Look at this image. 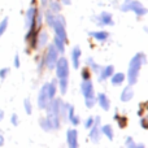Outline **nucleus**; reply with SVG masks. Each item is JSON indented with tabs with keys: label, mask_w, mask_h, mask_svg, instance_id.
I'll return each instance as SVG.
<instances>
[{
	"label": "nucleus",
	"mask_w": 148,
	"mask_h": 148,
	"mask_svg": "<svg viewBox=\"0 0 148 148\" xmlns=\"http://www.w3.org/2000/svg\"><path fill=\"white\" fill-rule=\"evenodd\" d=\"M8 17H4L3 18V21L0 22V36L3 35V34L5 33V30H7V27H8Z\"/></svg>",
	"instance_id": "7c9ffc66"
},
{
	"label": "nucleus",
	"mask_w": 148,
	"mask_h": 148,
	"mask_svg": "<svg viewBox=\"0 0 148 148\" xmlns=\"http://www.w3.org/2000/svg\"><path fill=\"white\" fill-rule=\"evenodd\" d=\"M113 118H114V121H117L118 126H120L121 129H125L126 126H127V117H125V116H120L118 113H116Z\"/></svg>",
	"instance_id": "b1692460"
},
{
	"label": "nucleus",
	"mask_w": 148,
	"mask_h": 148,
	"mask_svg": "<svg viewBox=\"0 0 148 148\" xmlns=\"http://www.w3.org/2000/svg\"><path fill=\"white\" fill-rule=\"evenodd\" d=\"M3 144H4V136L0 134V147H3Z\"/></svg>",
	"instance_id": "a19ab883"
},
{
	"label": "nucleus",
	"mask_w": 148,
	"mask_h": 148,
	"mask_svg": "<svg viewBox=\"0 0 148 148\" xmlns=\"http://www.w3.org/2000/svg\"><path fill=\"white\" fill-rule=\"evenodd\" d=\"M47 43H48V34H47V31L38 33V36H36V47L43 48L44 46H47Z\"/></svg>",
	"instance_id": "a211bd4d"
},
{
	"label": "nucleus",
	"mask_w": 148,
	"mask_h": 148,
	"mask_svg": "<svg viewBox=\"0 0 148 148\" xmlns=\"http://www.w3.org/2000/svg\"><path fill=\"white\" fill-rule=\"evenodd\" d=\"M44 18H46V22H47V25H48V26H51V27H52V25H53L55 20H56V16H55L53 13L51 12V10H47V12L44 13Z\"/></svg>",
	"instance_id": "bb28decb"
},
{
	"label": "nucleus",
	"mask_w": 148,
	"mask_h": 148,
	"mask_svg": "<svg viewBox=\"0 0 148 148\" xmlns=\"http://www.w3.org/2000/svg\"><path fill=\"white\" fill-rule=\"evenodd\" d=\"M47 7H49L48 10H51L53 14H57L59 12H61V3L59 0H51V1H48Z\"/></svg>",
	"instance_id": "412c9836"
},
{
	"label": "nucleus",
	"mask_w": 148,
	"mask_h": 148,
	"mask_svg": "<svg viewBox=\"0 0 148 148\" xmlns=\"http://www.w3.org/2000/svg\"><path fill=\"white\" fill-rule=\"evenodd\" d=\"M125 146H126V148H146V144L144 143H136L131 136H127V138H126Z\"/></svg>",
	"instance_id": "4be33fe9"
},
{
	"label": "nucleus",
	"mask_w": 148,
	"mask_h": 148,
	"mask_svg": "<svg viewBox=\"0 0 148 148\" xmlns=\"http://www.w3.org/2000/svg\"><path fill=\"white\" fill-rule=\"evenodd\" d=\"M66 144L68 148H78V131L77 129H68L66 131Z\"/></svg>",
	"instance_id": "9b49d317"
},
{
	"label": "nucleus",
	"mask_w": 148,
	"mask_h": 148,
	"mask_svg": "<svg viewBox=\"0 0 148 148\" xmlns=\"http://www.w3.org/2000/svg\"><path fill=\"white\" fill-rule=\"evenodd\" d=\"M57 87L60 88L61 95H65L68 91V79H57Z\"/></svg>",
	"instance_id": "a878e982"
},
{
	"label": "nucleus",
	"mask_w": 148,
	"mask_h": 148,
	"mask_svg": "<svg viewBox=\"0 0 148 148\" xmlns=\"http://www.w3.org/2000/svg\"><path fill=\"white\" fill-rule=\"evenodd\" d=\"M48 1H49V0H40V5H42V8H46L47 5H48Z\"/></svg>",
	"instance_id": "58836bf2"
},
{
	"label": "nucleus",
	"mask_w": 148,
	"mask_h": 148,
	"mask_svg": "<svg viewBox=\"0 0 148 148\" xmlns=\"http://www.w3.org/2000/svg\"><path fill=\"white\" fill-rule=\"evenodd\" d=\"M146 64H147L146 53L139 52L135 56H133V59L130 60V64H129V69H127V82L130 86H134V84L138 82L140 69H142V66Z\"/></svg>",
	"instance_id": "f257e3e1"
},
{
	"label": "nucleus",
	"mask_w": 148,
	"mask_h": 148,
	"mask_svg": "<svg viewBox=\"0 0 148 148\" xmlns=\"http://www.w3.org/2000/svg\"><path fill=\"white\" fill-rule=\"evenodd\" d=\"M81 56H82L81 47L79 46L73 47V49H72V65H73L74 69H78L79 65H81Z\"/></svg>",
	"instance_id": "ddd939ff"
},
{
	"label": "nucleus",
	"mask_w": 148,
	"mask_h": 148,
	"mask_svg": "<svg viewBox=\"0 0 148 148\" xmlns=\"http://www.w3.org/2000/svg\"><path fill=\"white\" fill-rule=\"evenodd\" d=\"M53 46H55V48L59 51L60 55L65 52V42L61 40V39H59V38H56V36H55V39H53Z\"/></svg>",
	"instance_id": "5701e85b"
},
{
	"label": "nucleus",
	"mask_w": 148,
	"mask_h": 148,
	"mask_svg": "<svg viewBox=\"0 0 148 148\" xmlns=\"http://www.w3.org/2000/svg\"><path fill=\"white\" fill-rule=\"evenodd\" d=\"M140 126H142V129H144V130H147L148 129V123H147V118L146 117L140 118Z\"/></svg>",
	"instance_id": "c9c22d12"
},
{
	"label": "nucleus",
	"mask_w": 148,
	"mask_h": 148,
	"mask_svg": "<svg viewBox=\"0 0 148 148\" xmlns=\"http://www.w3.org/2000/svg\"><path fill=\"white\" fill-rule=\"evenodd\" d=\"M81 91L84 97V104H86V107L88 108V109L94 108V105L96 104V96H95V88H94V84H92L91 79H88V81H82Z\"/></svg>",
	"instance_id": "f03ea898"
},
{
	"label": "nucleus",
	"mask_w": 148,
	"mask_h": 148,
	"mask_svg": "<svg viewBox=\"0 0 148 148\" xmlns=\"http://www.w3.org/2000/svg\"><path fill=\"white\" fill-rule=\"evenodd\" d=\"M59 57H60V53H59V51L55 48L53 43L49 44V46L47 47L46 55L43 56V59H44V66H47V69H49V70L55 69V66H56V62H57V60H59Z\"/></svg>",
	"instance_id": "20e7f679"
},
{
	"label": "nucleus",
	"mask_w": 148,
	"mask_h": 148,
	"mask_svg": "<svg viewBox=\"0 0 148 148\" xmlns=\"http://www.w3.org/2000/svg\"><path fill=\"white\" fill-rule=\"evenodd\" d=\"M68 122H70L73 126H78V125H79V122H81V118H79V116H77L75 113H74L72 117L69 118V121H68Z\"/></svg>",
	"instance_id": "2f4dec72"
},
{
	"label": "nucleus",
	"mask_w": 148,
	"mask_h": 148,
	"mask_svg": "<svg viewBox=\"0 0 148 148\" xmlns=\"http://www.w3.org/2000/svg\"><path fill=\"white\" fill-rule=\"evenodd\" d=\"M39 125H40L42 130H44V131H51V127H49L48 121H47L46 117H44V118H43V117L39 118Z\"/></svg>",
	"instance_id": "c85d7f7f"
},
{
	"label": "nucleus",
	"mask_w": 148,
	"mask_h": 148,
	"mask_svg": "<svg viewBox=\"0 0 148 148\" xmlns=\"http://www.w3.org/2000/svg\"><path fill=\"white\" fill-rule=\"evenodd\" d=\"M101 118L99 116L95 117V121H94V125L91 126L90 129V139H91L92 143H99L100 142V138H101V131H100V127H101Z\"/></svg>",
	"instance_id": "0eeeda50"
},
{
	"label": "nucleus",
	"mask_w": 148,
	"mask_h": 148,
	"mask_svg": "<svg viewBox=\"0 0 148 148\" xmlns=\"http://www.w3.org/2000/svg\"><path fill=\"white\" fill-rule=\"evenodd\" d=\"M120 9L122 12H134L138 17H142V16H146L147 14V8L142 4L140 1L138 0H125L122 3V5L120 7Z\"/></svg>",
	"instance_id": "7ed1b4c3"
},
{
	"label": "nucleus",
	"mask_w": 148,
	"mask_h": 148,
	"mask_svg": "<svg viewBox=\"0 0 148 148\" xmlns=\"http://www.w3.org/2000/svg\"><path fill=\"white\" fill-rule=\"evenodd\" d=\"M113 73H114V66H113V65H107V66H101L100 72L97 73V79H99L100 82L107 81V79H109L110 77L113 75Z\"/></svg>",
	"instance_id": "f8f14e48"
},
{
	"label": "nucleus",
	"mask_w": 148,
	"mask_h": 148,
	"mask_svg": "<svg viewBox=\"0 0 148 148\" xmlns=\"http://www.w3.org/2000/svg\"><path fill=\"white\" fill-rule=\"evenodd\" d=\"M134 97V90H133V86H126L125 88L122 90V92H121V101L123 103H127L130 101L131 99Z\"/></svg>",
	"instance_id": "dca6fc26"
},
{
	"label": "nucleus",
	"mask_w": 148,
	"mask_h": 148,
	"mask_svg": "<svg viewBox=\"0 0 148 148\" xmlns=\"http://www.w3.org/2000/svg\"><path fill=\"white\" fill-rule=\"evenodd\" d=\"M23 108H25V112L27 113V114H31V113H33V105H31L30 99L23 100Z\"/></svg>",
	"instance_id": "c756f323"
},
{
	"label": "nucleus",
	"mask_w": 148,
	"mask_h": 148,
	"mask_svg": "<svg viewBox=\"0 0 148 148\" xmlns=\"http://www.w3.org/2000/svg\"><path fill=\"white\" fill-rule=\"evenodd\" d=\"M47 88H48V95H49V99H53L56 97V92H57V79H52L49 83H47Z\"/></svg>",
	"instance_id": "aec40b11"
},
{
	"label": "nucleus",
	"mask_w": 148,
	"mask_h": 148,
	"mask_svg": "<svg viewBox=\"0 0 148 148\" xmlns=\"http://www.w3.org/2000/svg\"><path fill=\"white\" fill-rule=\"evenodd\" d=\"M36 13H38V9H36V7H34V5H31V7L27 9V12H26V14H25V27H26V30H29L31 26L36 25V22H35Z\"/></svg>",
	"instance_id": "9d476101"
},
{
	"label": "nucleus",
	"mask_w": 148,
	"mask_h": 148,
	"mask_svg": "<svg viewBox=\"0 0 148 148\" xmlns=\"http://www.w3.org/2000/svg\"><path fill=\"white\" fill-rule=\"evenodd\" d=\"M96 101H97V104L100 105V108H101L103 110H107V112H108V110L110 109V100H109V97H108L105 94H103V92L97 94Z\"/></svg>",
	"instance_id": "4468645a"
},
{
	"label": "nucleus",
	"mask_w": 148,
	"mask_h": 148,
	"mask_svg": "<svg viewBox=\"0 0 148 148\" xmlns=\"http://www.w3.org/2000/svg\"><path fill=\"white\" fill-rule=\"evenodd\" d=\"M60 3H62V4H65V5H70L72 4V0H59Z\"/></svg>",
	"instance_id": "ea45409f"
},
{
	"label": "nucleus",
	"mask_w": 148,
	"mask_h": 148,
	"mask_svg": "<svg viewBox=\"0 0 148 148\" xmlns=\"http://www.w3.org/2000/svg\"><path fill=\"white\" fill-rule=\"evenodd\" d=\"M87 66H88V69H92V72L96 73V74L100 72V69H101V66H100L99 64H96V62L94 61V59H92V57L87 59Z\"/></svg>",
	"instance_id": "393cba45"
},
{
	"label": "nucleus",
	"mask_w": 148,
	"mask_h": 148,
	"mask_svg": "<svg viewBox=\"0 0 148 148\" xmlns=\"http://www.w3.org/2000/svg\"><path fill=\"white\" fill-rule=\"evenodd\" d=\"M90 36H92V38L95 39V40L97 42H105L108 40V38H109V33L105 30H99V31H90Z\"/></svg>",
	"instance_id": "2eb2a0df"
},
{
	"label": "nucleus",
	"mask_w": 148,
	"mask_h": 148,
	"mask_svg": "<svg viewBox=\"0 0 148 148\" xmlns=\"http://www.w3.org/2000/svg\"><path fill=\"white\" fill-rule=\"evenodd\" d=\"M100 131H101V135H105L109 140H113L114 138V131H113L112 125H103L100 127Z\"/></svg>",
	"instance_id": "6ab92c4d"
},
{
	"label": "nucleus",
	"mask_w": 148,
	"mask_h": 148,
	"mask_svg": "<svg viewBox=\"0 0 148 148\" xmlns=\"http://www.w3.org/2000/svg\"><path fill=\"white\" fill-rule=\"evenodd\" d=\"M13 65H14V68H20L21 61H20V56L18 55H16L14 59H13Z\"/></svg>",
	"instance_id": "e433bc0d"
},
{
	"label": "nucleus",
	"mask_w": 148,
	"mask_h": 148,
	"mask_svg": "<svg viewBox=\"0 0 148 148\" xmlns=\"http://www.w3.org/2000/svg\"><path fill=\"white\" fill-rule=\"evenodd\" d=\"M10 122H12L13 126H18L20 120H18V116L16 114V113H13V114H12V117H10Z\"/></svg>",
	"instance_id": "f704fd0d"
},
{
	"label": "nucleus",
	"mask_w": 148,
	"mask_h": 148,
	"mask_svg": "<svg viewBox=\"0 0 148 148\" xmlns=\"http://www.w3.org/2000/svg\"><path fill=\"white\" fill-rule=\"evenodd\" d=\"M65 26H66V22H65L64 16H61V14L56 16V20H55L53 25H52L53 31H55V36L64 42H66L68 35H66V27H65Z\"/></svg>",
	"instance_id": "39448f33"
},
{
	"label": "nucleus",
	"mask_w": 148,
	"mask_h": 148,
	"mask_svg": "<svg viewBox=\"0 0 148 148\" xmlns=\"http://www.w3.org/2000/svg\"><path fill=\"white\" fill-rule=\"evenodd\" d=\"M3 117H4V112H3V110H0V120H1Z\"/></svg>",
	"instance_id": "79ce46f5"
},
{
	"label": "nucleus",
	"mask_w": 148,
	"mask_h": 148,
	"mask_svg": "<svg viewBox=\"0 0 148 148\" xmlns=\"http://www.w3.org/2000/svg\"><path fill=\"white\" fill-rule=\"evenodd\" d=\"M94 121H95V117H88L86 121H84V127L91 129V126L94 125Z\"/></svg>",
	"instance_id": "473e14b6"
},
{
	"label": "nucleus",
	"mask_w": 148,
	"mask_h": 148,
	"mask_svg": "<svg viewBox=\"0 0 148 148\" xmlns=\"http://www.w3.org/2000/svg\"><path fill=\"white\" fill-rule=\"evenodd\" d=\"M125 78H126V75L123 73H121V72H118V73H113V75L110 77V82H112V84L113 86H121V84L125 82Z\"/></svg>",
	"instance_id": "f3484780"
},
{
	"label": "nucleus",
	"mask_w": 148,
	"mask_h": 148,
	"mask_svg": "<svg viewBox=\"0 0 148 148\" xmlns=\"http://www.w3.org/2000/svg\"><path fill=\"white\" fill-rule=\"evenodd\" d=\"M9 72H10L9 68H3V69L0 70V78H1V79H5V78H7V75L9 74Z\"/></svg>",
	"instance_id": "72a5a7b5"
},
{
	"label": "nucleus",
	"mask_w": 148,
	"mask_h": 148,
	"mask_svg": "<svg viewBox=\"0 0 148 148\" xmlns=\"http://www.w3.org/2000/svg\"><path fill=\"white\" fill-rule=\"evenodd\" d=\"M144 109H146V107H144V104L140 107V109L138 110V116L139 117H143V113H144Z\"/></svg>",
	"instance_id": "4c0bfd02"
},
{
	"label": "nucleus",
	"mask_w": 148,
	"mask_h": 148,
	"mask_svg": "<svg viewBox=\"0 0 148 148\" xmlns=\"http://www.w3.org/2000/svg\"><path fill=\"white\" fill-rule=\"evenodd\" d=\"M81 77H82V81H88V79H91V69H88V66L82 68Z\"/></svg>",
	"instance_id": "cd10ccee"
},
{
	"label": "nucleus",
	"mask_w": 148,
	"mask_h": 148,
	"mask_svg": "<svg viewBox=\"0 0 148 148\" xmlns=\"http://www.w3.org/2000/svg\"><path fill=\"white\" fill-rule=\"evenodd\" d=\"M94 21L96 25L99 26H113L114 21H113V16L109 12H101L100 14H97L96 17H94Z\"/></svg>",
	"instance_id": "6e6552de"
},
{
	"label": "nucleus",
	"mask_w": 148,
	"mask_h": 148,
	"mask_svg": "<svg viewBox=\"0 0 148 148\" xmlns=\"http://www.w3.org/2000/svg\"><path fill=\"white\" fill-rule=\"evenodd\" d=\"M49 101H51V99H49L48 88H47V83H46L38 94V108L39 109H46Z\"/></svg>",
	"instance_id": "1a4fd4ad"
},
{
	"label": "nucleus",
	"mask_w": 148,
	"mask_h": 148,
	"mask_svg": "<svg viewBox=\"0 0 148 148\" xmlns=\"http://www.w3.org/2000/svg\"><path fill=\"white\" fill-rule=\"evenodd\" d=\"M55 69H56L57 79H69L70 69H69V61H68L66 57L60 56L59 60H57V62H56Z\"/></svg>",
	"instance_id": "423d86ee"
}]
</instances>
